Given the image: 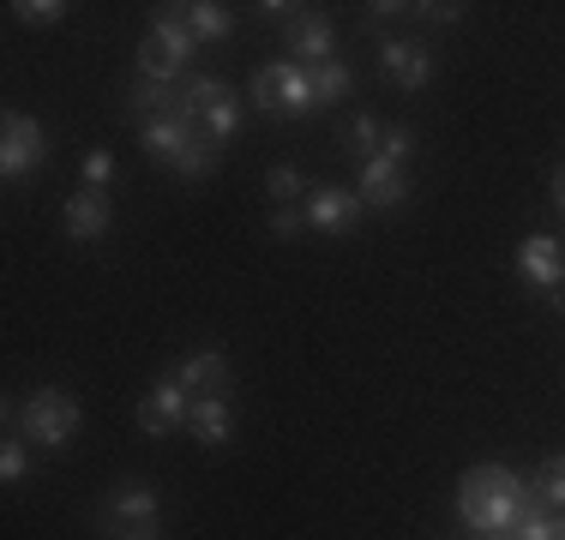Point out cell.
<instances>
[{
    "label": "cell",
    "instance_id": "obj_15",
    "mask_svg": "<svg viewBox=\"0 0 565 540\" xmlns=\"http://www.w3.org/2000/svg\"><path fill=\"white\" fill-rule=\"evenodd\" d=\"M174 378H181L193 397H228V390H235V367H228V355H217V348L186 355L181 367H174Z\"/></svg>",
    "mask_w": 565,
    "mask_h": 540
},
{
    "label": "cell",
    "instance_id": "obj_10",
    "mask_svg": "<svg viewBox=\"0 0 565 540\" xmlns=\"http://www.w3.org/2000/svg\"><path fill=\"white\" fill-rule=\"evenodd\" d=\"M186 414H193V390H186L174 372L157 378V385H151V397L139 402V426L151 432V439H163V432H174V426L186 421Z\"/></svg>",
    "mask_w": 565,
    "mask_h": 540
},
{
    "label": "cell",
    "instance_id": "obj_11",
    "mask_svg": "<svg viewBox=\"0 0 565 540\" xmlns=\"http://www.w3.org/2000/svg\"><path fill=\"white\" fill-rule=\"evenodd\" d=\"M361 198L355 193H343V186H313L307 193V205H301V216H307V228H319V235H349V228L361 223Z\"/></svg>",
    "mask_w": 565,
    "mask_h": 540
},
{
    "label": "cell",
    "instance_id": "obj_29",
    "mask_svg": "<svg viewBox=\"0 0 565 540\" xmlns=\"http://www.w3.org/2000/svg\"><path fill=\"white\" fill-rule=\"evenodd\" d=\"M109 540H163L157 529H120V534H109Z\"/></svg>",
    "mask_w": 565,
    "mask_h": 540
},
{
    "label": "cell",
    "instance_id": "obj_19",
    "mask_svg": "<svg viewBox=\"0 0 565 540\" xmlns=\"http://www.w3.org/2000/svg\"><path fill=\"white\" fill-rule=\"evenodd\" d=\"M349 90H355V73H349L343 61H326V66H313V97L326 102V108H338Z\"/></svg>",
    "mask_w": 565,
    "mask_h": 540
},
{
    "label": "cell",
    "instance_id": "obj_2",
    "mask_svg": "<svg viewBox=\"0 0 565 540\" xmlns=\"http://www.w3.org/2000/svg\"><path fill=\"white\" fill-rule=\"evenodd\" d=\"M193 54H199V36L186 31L181 7H151V31L139 43V78H151V85H186L193 78Z\"/></svg>",
    "mask_w": 565,
    "mask_h": 540
},
{
    "label": "cell",
    "instance_id": "obj_22",
    "mask_svg": "<svg viewBox=\"0 0 565 540\" xmlns=\"http://www.w3.org/2000/svg\"><path fill=\"white\" fill-rule=\"evenodd\" d=\"M530 480H535V493H542L547 510H565V456H547Z\"/></svg>",
    "mask_w": 565,
    "mask_h": 540
},
{
    "label": "cell",
    "instance_id": "obj_31",
    "mask_svg": "<svg viewBox=\"0 0 565 540\" xmlns=\"http://www.w3.org/2000/svg\"><path fill=\"white\" fill-rule=\"evenodd\" d=\"M547 306H554V313L565 318V289H554V294H547Z\"/></svg>",
    "mask_w": 565,
    "mask_h": 540
},
{
    "label": "cell",
    "instance_id": "obj_20",
    "mask_svg": "<svg viewBox=\"0 0 565 540\" xmlns=\"http://www.w3.org/2000/svg\"><path fill=\"white\" fill-rule=\"evenodd\" d=\"M241 120H247V108H241V97H223V102L211 108L205 120H199V127L211 132V144H228V139L241 132Z\"/></svg>",
    "mask_w": 565,
    "mask_h": 540
},
{
    "label": "cell",
    "instance_id": "obj_28",
    "mask_svg": "<svg viewBox=\"0 0 565 540\" xmlns=\"http://www.w3.org/2000/svg\"><path fill=\"white\" fill-rule=\"evenodd\" d=\"M301 228H307V216H301V210H289V205H277V210H271V235H277V240H295Z\"/></svg>",
    "mask_w": 565,
    "mask_h": 540
},
{
    "label": "cell",
    "instance_id": "obj_30",
    "mask_svg": "<svg viewBox=\"0 0 565 540\" xmlns=\"http://www.w3.org/2000/svg\"><path fill=\"white\" fill-rule=\"evenodd\" d=\"M554 205H559V210H565V169H559V174H554Z\"/></svg>",
    "mask_w": 565,
    "mask_h": 540
},
{
    "label": "cell",
    "instance_id": "obj_4",
    "mask_svg": "<svg viewBox=\"0 0 565 540\" xmlns=\"http://www.w3.org/2000/svg\"><path fill=\"white\" fill-rule=\"evenodd\" d=\"M247 97H253V108H259L265 120H301V115H313V108H319V97H313V66H295V61L259 66V73H253V85H247Z\"/></svg>",
    "mask_w": 565,
    "mask_h": 540
},
{
    "label": "cell",
    "instance_id": "obj_6",
    "mask_svg": "<svg viewBox=\"0 0 565 540\" xmlns=\"http://www.w3.org/2000/svg\"><path fill=\"white\" fill-rule=\"evenodd\" d=\"M49 162V132L36 127L31 115H7V127H0V174L7 181H24V174H36Z\"/></svg>",
    "mask_w": 565,
    "mask_h": 540
},
{
    "label": "cell",
    "instance_id": "obj_16",
    "mask_svg": "<svg viewBox=\"0 0 565 540\" xmlns=\"http://www.w3.org/2000/svg\"><path fill=\"white\" fill-rule=\"evenodd\" d=\"M186 432H193L205 451H223V444H235V409H228V397H193Z\"/></svg>",
    "mask_w": 565,
    "mask_h": 540
},
{
    "label": "cell",
    "instance_id": "obj_14",
    "mask_svg": "<svg viewBox=\"0 0 565 540\" xmlns=\"http://www.w3.org/2000/svg\"><path fill=\"white\" fill-rule=\"evenodd\" d=\"M109 216H115L109 193H97V186H78V193L66 198L61 223H66V235H73L78 247H90V240H103V235H109Z\"/></svg>",
    "mask_w": 565,
    "mask_h": 540
},
{
    "label": "cell",
    "instance_id": "obj_12",
    "mask_svg": "<svg viewBox=\"0 0 565 540\" xmlns=\"http://www.w3.org/2000/svg\"><path fill=\"white\" fill-rule=\"evenodd\" d=\"M355 198H361L367 210H403V198H409V174H403V162H392V156L361 162Z\"/></svg>",
    "mask_w": 565,
    "mask_h": 540
},
{
    "label": "cell",
    "instance_id": "obj_17",
    "mask_svg": "<svg viewBox=\"0 0 565 540\" xmlns=\"http://www.w3.org/2000/svg\"><path fill=\"white\" fill-rule=\"evenodd\" d=\"M181 19H186V31H193L199 43H223V36L235 31V12L217 7V0H193V7H181Z\"/></svg>",
    "mask_w": 565,
    "mask_h": 540
},
{
    "label": "cell",
    "instance_id": "obj_7",
    "mask_svg": "<svg viewBox=\"0 0 565 540\" xmlns=\"http://www.w3.org/2000/svg\"><path fill=\"white\" fill-rule=\"evenodd\" d=\"M282 48H289L295 66H326L338 61V24L326 12H301L295 24H282Z\"/></svg>",
    "mask_w": 565,
    "mask_h": 540
},
{
    "label": "cell",
    "instance_id": "obj_18",
    "mask_svg": "<svg viewBox=\"0 0 565 540\" xmlns=\"http://www.w3.org/2000/svg\"><path fill=\"white\" fill-rule=\"evenodd\" d=\"M223 97H235V90L223 85V78H211V73H193L181 85V120H205L211 108H217Z\"/></svg>",
    "mask_w": 565,
    "mask_h": 540
},
{
    "label": "cell",
    "instance_id": "obj_26",
    "mask_svg": "<svg viewBox=\"0 0 565 540\" xmlns=\"http://www.w3.org/2000/svg\"><path fill=\"white\" fill-rule=\"evenodd\" d=\"M24 475H31V451H24L19 439H7V451H0V480H7V486H19Z\"/></svg>",
    "mask_w": 565,
    "mask_h": 540
},
{
    "label": "cell",
    "instance_id": "obj_27",
    "mask_svg": "<svg viewBox=\"0 0 565 540\" xmlns=\"http://www.w3.org/2000/svg\"><path fill=\"white\" fill-rule=\"evenodd\" d=\"M109 174H115V151H90L85 156V186H97V193H103V181H109Z\"/></svg>",
    "mask_w": 565,
    "mask_h": 540
},
{
    "label": "cell",
    "instance_id": "obj_24",
    "mask_svg": "<svg viewBox=\"0 0 565 540\" xmlns=\"http://www.w3.org/2000/svg\"><path fill=\"white\" fill-rule=\"evenodd\" d=\"M12 19L19 24H61L66 19V0H12Z\"/></svg>",
    "mask_w": 565,
    "mask_h": 540
},
{
    "label": "cell",
    "instance_id": "obj_3",
    "mask_svg": "<svg viewBox=\"0 0 565 540\" xmlns=\"http://www.w3.org/2000/svg\"><path fill=\"white\" fill-rule=\"evenodd\" d=\"M139 144H145L157 162H169L181 181H205V174L217 169V151H223V144H211V132L199 127V120H181V115L145 120V127H139Z\"/></svg>",
    "mask_w": 565,
    "mask_h": 540
},
{
    "label": "cell",
    "instance_id": "obj_25",
    "mask_svg": "<svg viewBox=\"0 0 565 540\" xmlns=\"http://www.w3.org/2000/svg\"><path fill=\"white\" fill-rule=\"evenodd\" d=\"M265 193H271L277 205H295V198H307V193H313V186H307V181H301V174H295V169H271V174H265Z\"/></svg>",
    "mask_w": 565,
    "mask_h": 540
},
{
    "label": "cell",
    "instance_id": "obj_1",
    "mask_svg": "<svg viewBox=\"0 0 565 540\" xmlns=\"http://www.w3.org/2000/svg\"><path fill=\"white\" fill-rule=\"evenodd\" d=\"M530 486V475L505 463H481L457 480V522L469 534H511L518 529V493Z\"/></svg>",
    "mask_w": 565,
    "mask_h": 540
},
{
    "label": "cell",
    "instance_id": "obj_23",
    "mask_svg": "<svg viewBox=\"0 0 565 540\" xmlns=\"http://www.w3.org/2000/svg\"><path fill=\"white\" fill-rule=\"evenodd\" d=\"M518 540H565V510H535V517H518Z\"/></svg>",
    "mask_w": 565,
    "mask_h": 540
},
{
    "label": "cell",
    "instance_id": "obj_8",
    "mask_svg": "<svg viewBox=\"0 0 565 540\" xmlns=\"http://www.w3.org/2000/svg\"><path fill=\"white\" fill-rule=\"evenodd\" d=\"M103 529H157V486L151 480H115L109 505H103Z\"/></svg>",
    "mask_w": 565,
    "mask_h": 540
},
{
    "label": "cell",
    "instance_id": "obj_13",
    "mask_svg": "<svg viewBox=\"0 0 565 540\" xmlns=\"http://www.w3.org/2000/svg\"><path fill=\"white\" fill-rule=\"evenodd\" d=\"M518 270H523V277H530L542 294L565 289V240H554V235H523V240H518Z\"/></svg>",
    "mask_w": 565,
    "mask_h": 540
},
{
    "label": "cell",
    "instance_id": "obj_9",
    "mask_svg": "<svg viewBox=\"0 0 565 540\" xmlns=\"http://www.w3.org/2000/svg\"><path fill=\"white\" fill-rule=\"evenodd\" d=\"M380 73L392 78L397 90H422V85H434V48L409 43V36H385L380 43Z\"/></svg>",
    "mask_w": 565,
    "mask_h": 540
},
{
    "label": "cell",
    "instance_id": "obj_5",
    "mask_svg": "<svg viewBox=\"0 0 565 540\" xmlns=\"http://www.w3.org/2000/svg\"><path fill=\"white\" fill-rule=\"evenodd\" d=\"M12 421L24 426V439H31L36 451H66V439L78 432V402L66 397L61 385H36L31 397H24V409H12Z\"/></svg>",
    "mask_w": 565,
    "mask_h": 540
},
{
    "label": "cell",
    "instance_id": "obj_32",
    "mask_svg": "<svg viewBox=\"0 0 565 540\" xmlns=\"http://www.w3.org/2000/svg\"><path fill=\"white\" fill-rule=\"evenodd\" d=\"M481 540H518V534H481Z\"/></svg>",
    "mask_w": 565,
    "mask_h": 540
},
{
    "label": "cell",
    "instance_id": "obj_21",
    "mask_svg": "<svg viewBox=\"0 0 565 540\" xmlns=\"http://www.w3.org/2000/svg\"><path fill=\"white\" fill-rule=\"evenodd\" d=\"M343 139H349V151H355L361 162H373V156H380V139H385V120L355 115V120H349V132H343Z\"/></svg>",
    "mask_w": 565,
    "mask_h": 540
}]
</instances>
